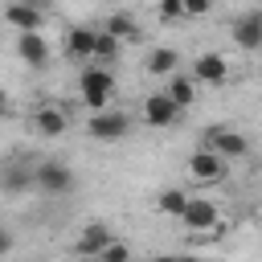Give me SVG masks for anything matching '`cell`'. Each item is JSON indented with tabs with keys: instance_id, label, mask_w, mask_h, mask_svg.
Returning <instances> with one entry per match:
<instances>
[{
	"instance_id": "7c38bea8",
	"label": "cell",
	"mask_w": 262,
	"mask_h": 262,
	"mask_svg": "<svg viewBox=\"0 0 262 262\" xmlns=\"http://www.w3.org/2000/svg\"><path fill=\"white\" fill-rule=\"evenodd\" d=\"M4 20H8L12 29H20V33H37V29H41V8H37V4H25V0H12V4L4 8Z\"/></svg>"
},
{
	"instance_id": "d6986e66",
	"label": "cell",
	"mask_w": 262,
	"mask_h": 262,
	"mask_svg": "<svg viewBox=\"0 0 262 262\" xmlns=\"http://www.w3.org/2000/svg\"><path fill=\"white\" fill-rule=\"evenodd\" d=\"M115 57H119V41H115V37L102 29V33H98V49H94V66H102V61H115Z\"/></svg>"
},
{
	"instance_id": "7a4b0ae2",
	"label": "cell",
	"mask_w": 262,
	"mask_h": 262,
	"mask_svg": "<svg viewBox=\"0 0 262 262\" xmlns=\"http://www.w3.org/2000/svg\"><path fill=\"white\" fill-rule=\"evenodd\" d=\"M33 184H37L45 196H61V192L74 188V172H70L66 164H57V160H45V164H37Z\"/></svg>"
},
{
	"instance_id": "5b68a950",
	"label": "cell",
	"mask_w": 262,
	"mask_h": 262,
	"mask_svg": "<svg viewBox=\"0 0 262 262\" xmlns=\"http://www.w3.org/2000/svg\"><path fill=\"white\" fill-rule=\"evenodd\" d=\"M176 115H180V106L172 102L168 90H156V94L143 98V123H147V127H172Z\"/></svg>"
},
{
	"instance_id": "cb8c5ba5",
	"label": "cell",
	"mask_w": 262,
	"mask_h": 262,
	"mask_svg": "<svg viewBox=\"0 0 262 262\" xmlns=\"http://www.w3.org/2000/svg\"><path fill=\"white\" fill-rule=\"evenodd\" d=\"M25 4H37V8H41V4H49V0H25Z\"/></svg>"
},
{
	"instance_id": "44dd1931",
	"label": "cell",
	"mask_w": 262,
	"mask_h": 262,
	"mask_svg": "<svg viewBox=\"0 0 262 262\" xmlns=\"http://www.w3.org/2000/svg\"><path fill=\"white\" fill-rule=\"evenodd\" d=\"M176 16H184V0H164L160 4V20H176Z\"/></svg>"
},
{
	"instance_id": "ffe728a7",
	"label": "cell",
	"mask_w": 262,
	"mask_h": 262,
	"mask_svg": "<svg viewBox=\"0 0 262 262\" xmlns=\"http://www.w3.org/2000/svg\"><path fill=\"white\" fill-rule=\"evenodd\" d=\"M94 262H131V250H127L123 242H111V246H106V250H102Z\"/></svg>"
},
{
	"instance_id": "603a6c76",
	"label": "cell",
	"mask_w": 262,
	"mask_h": 262,
	"mask_svg": "<svg viewBox=\"0 0 262 262\" xmlns=\"http://www.w3.org/2000/svg\"><path fill=\"white\" fill-rule=\"evenodd\" d=\"M151 262H196V258H188V254H168V258H151Z\"/></svg>"
},
{
	"instance_id": "277c9868",
	"label": "cell",
	"mask_w": 262,
	"mask_h": 262,
	"mask_svg": "<svg viewBox=\"0 0 262 262\" xmlns=\"http://www.w3.org/2000/svg\"><path fill=\"white\" fill-rule=\"evenodd\" d=\"M225 168H229V160L217 156L213 147H201V151H192V160H188V176H192L196 184H213V180H221Z\"/></svg>"
},
{
	"instance_id": "8992f818",
	"label": "cell",
	"mask_w": 262,
	"mask_h": 262,
	"mask_svg": "<svg viewBox=\"0 0 262 262\" xmlns=\"http://www.w3.org/2000/svg\"><path fill=\"white\" fill-rule=\"evenodd\" d=\"M205 139H209V147H213L217 156H225V160H237V156L250 151V139H246L242 131H233V127H209Z\"/></svg>"
},
{
	"instance_id": "3957f363",
	"label": "cell",
	"mask_w": 262,
	"mask_h": 262,
	"mask_svg": "<svg viewBox=\"0 0 262 262\" xmlns=\"http://www.w3.org/2000/svg\"><path fill=\"white\" fill-rule=\"evenodd\" d=\"M86 131H90L94 139L111 143V139H123V135L131 131V119H127L123 111H94L90 123H86Z\"/></svg>"
},
{
	"instance_id": "52a82bcc",
	"label": "cell",
	"mask_w": 262,
	"mask_h": 262,
	"mask_svg": "<svg viewBox=\"0 0 262 262\" xmlns=\"http://www.w3.org/2000/svg\"><path fill=\"white\" fill-rule=\"evenodd\" d=\"M233 41H237V49H246V53H254V49H262V8H254V12H242L237 20H233Z\"/></svg>"
},
{
	"instance_id": "7402d4cb",
	"label": "cell",
	"mask_w": 262,
	"mask_h": 262,
	"mask_svg": "<svg viewBox=\"0 0 262 262\" xmlns=\"http://www.w3.org/2000/svg\"><path fill=\"white\" fill-rule=\"evenodd\" d=\"M213 8V0H184V16H205Z\"/></svg>"
},
{
	"instance_id": "9a60e30c",
	"label": "cell",
	"mask_w": 262,
	"mask_h": 262,
	"mask_svg": "<svg viewBox=\"0 0 262 262\" xmlns=\"http://www.w3.org/2000/svg\"><path fill=\"white\" fill-rule=\"evenodd\" d=\"M176 66H180V53L168 49V45H160V49L147 53V74H156V78H172Z\"/></svg>"
},
{
	"instance_id": "2e32d148",
	"label": "cell",
	"mask_w": 262,
	"mask_h": 262,
	"mask_svg": "<svg viewBox=\"0 0 262 262\" xmlns=\"http://www.w3.org/2000/svg\"><path fill=\"white\" fill-rule=\"evenodd\" d=\"M102 29H106V33L115 37V41H139V37H143V29H139V20H131L127 12H115V16H111V20L102 25Z\"/></svg>"
},
{
	"instance_id": "9c48e42d",
	"label": "cell",
	"mask_w": 262,
	"mask_h": 262,
	"mask_svg": "<svg viewBox=\"0 0 262 262\" xmlns=\"http://www.w3.org/2000/svg\"><path fill=\"white\" fill-rule=\"evenodd\" d=\"M192 78H196V82H209V86H221V82L229 78V61H225L221 53H196Z\"/></svg>"
},
{
	"instance_id": "30bf717a",
	"label": "cell",
	"mask_w": 262,
	"mask_h": 262,
	"mask_svg": "<svg viewBox=\"0 0 262 262\" xmlns=\"http://www.w3.org/2000/svg\"><path fill=\"white\" fill-rule=\"evenodd\" d=\"M66 127H70V115H66L61 106H37V111H33V131H37V135L57 139V135H66Z\"/></svg>"
},
{
	"instance_id": "5bb4252c",
	"label": "cell",
	"mask_w": 262,
	"mask_h": 262,
	"mask_svg": "<svg viewBox=\"0 0 262 262\" xmlns=\"http://www.w3.org/2000/svg\"><path fill=\"white\" fill-rule=\"evenodd\" d=\"M16 53H20L29 66H45V61H49V45H45L41 33H20V37H16Z\"/></svg>"
},
{
	"instance_id": "4fadbf2b",
	"label": "cell",
	"mask_w": 262,
	"mask_h": 262,
	"mask_svg": "<svg viewBox=\"0 0 262 262\" xmlns=\"http://www.w3.org/2000/svg\"><path fill=\"white\" fill-rule=\"evenodd\" d=\"M180 221H184L188 229H213V225H217V205H213L209 196H192Z\"/></svg>"
},
{
	"instance_id": "8fae6325",
	"label": "cell",
	"mask_w": 262,
	"mask_h": 262,
	"mask_svg": "<svg viewBox=\"0 0 262 262\" xmlns=\"http://www.w3.org/2000/svg\"><path fill=\"white\" fill-rule=\"evenodd\" d=\"M94 49H98V33L94 29H70L66 33V53L74 57V61H94Z\"/></svg>"
},
{
	"instance_id": "6da1fadb",
	"label": "cell",
	"mask_w": 262,
	"mask_h": 262,
	"mask_svg": "<svg viewBox=\"0 0 262 262\" xmlns=\"http://www.w3.org/2000/svg\"><path fill=\"white\" fill-rule=\"evenodd\" d=\"M78 94H82V102H86L90 111H106V102H111V94H115L111 70H106V66H86L82 78H78Z\"/></svg>"
},
{
	"instance_id": "e0dca14e",
	"label": "cell",
	"mask_w": 262,
	"mask_h": 262,
	"mask_svg": "<svg viewBox=\"0 0 262 262\" xmlns=\"http://www.w3.org/2000/svg\"><path fill=\"white\" fill-rule=\"evenodd\" d=\"M168 94H172V102H176L180 111H184V106H192V102H196V78H180V74H172Z\"/></svg>"
},
{
	"instance_id": "ba28073f",
	"label": "cell",
	"mask_w": 262,
	"mask_h": 262,
	"mask_svg": "<svg viewBox=\"0 0 262 262\" xmlns=\"http://www.w3.org/2000/svg\"><path fill=\"white\" fill-rule=\"evenodd\" d=\"M111 242H115V237H111V229H106L102 221H90V225H82V233H78L74 250H78L82 258H98V254H102Z\"/></svg>"
},
{
	"instance_id": "ac0fdd59",
	"label": "cell",
	"mask_w": 262,
	"mask_h": 262,
	"mask_svg": "<svg viewBox=\"0 0 262 262\" xmlns=\"http://www.w3.org/2000/svg\"><path fill=\"white\" fill-rule=\"evenodd\" d=\"M188 192H180V188H164L160 196H156V209L160 213H172V217H184V209H188Z\"/></svg>"
}]
</instances>
